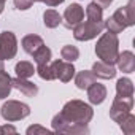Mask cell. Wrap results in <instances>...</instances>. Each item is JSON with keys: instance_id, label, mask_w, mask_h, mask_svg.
Returning a JSON list of instances; mask_svg holds the SVG:
<instances>
[{"instance_id": "6da1fadb", "label": "cell", "mask_w": 135, "mask_h": 135, "mask_svg": "<svg viewBox=\"0 0 135 135\" xmlns=\"http://www.w3.org/2000/svg\"><path fill=\"white\" fill-rule=\"evenodd\" d=\"M94 118V110L83 100L67 102L59 114L52 118V130L59 133H72L81 135L89 133L88 124Z\"/></svg>"}, {"instance_id": "7a4b0ae2", "label": "cell", "mask_w": 135, "mask_h": 135, "mask_svg": "<svg viewBox=\"0 0 135 135\" xmlns=\"http://www.w3.org/2000/svg\"><path fill=\"white\" fill-rule=\"evenodd\" d=\"M105 22V27L111 33H119L126 27H130L135 24V0H129L126 7L118 8Z\"/></svg>"}, {"instance_id": "3957f363", "label": "cell", "mask_w": 135, "mask_h": 135, "mask_svg": "<svg viewBox=\"0 0 135 135\" xmlns=\"http://www.w3.org/2000/svg\"><path fill=\"white\" fill-rule=\"evenodd\" d=\"M95 54L105 64H110V65L116 64V59L119 54V40L116 33H111V32L103 33L95 45Z\"/></svg>"}, {"instance_id": "277c9868", "label": "cell", "mask_w": 135, "mask_h": 135, "mask_svg": "<svg viewBox=\"0 0 135 135\" xmlns=\"http://www.w3.org/2000/svg\"><path fill=\"white\" fill-rule=\"evenodd\" d=\"M0 113H2L5 121L15 122V121H21V119L27 118L30 114V107L27 103L18 102V100H8V102L3 103Z\"/></svg>"}, {"instance_id": "5b68a950", "label": "cell", "mask_w": 135, "mask_h": 135, "mask_svg": "<svg viewBox=\"0 0 135 135\" xmlns=\"http://www.w3.org/2000/svg\"><path fill=\"white\" fill-rule=\"evenodd\" d=\"M105 29V22L100 21V22H94V21H81L78 26L73 27V37L78 40V41H88V40H92L95 38L99 33H102V30Z\"/></svg>"}, {"instance_id": "8992f818", "label": "cell", "mask_w": 135, "mask_h": 135, "mask_svg": "<svg viewBox=\"0 0 135 135\" xmlns=\"http://www.w3.org/2000/svg\"><path fill=\"white\" fill-rule=\"evenodd\" d=\"M18 52V40L16 35L10 30H3L0 33V59L10 60Z\"/></svg>"}, {"instance_id": "52a82bcc", "label": "cell", "mask_w": 135, "mask_h": 135, "mask_svg": "<svg viewBox=\"0 0 135 135\" xmlns=\"http://www.w3.org/2000/svg\"><path fill=\"white\" fill-rule=\"evenodd\" d=\"M49 65L52 69V73H54L56 80H60L62 83H69L75 75L73 62H67L64 59H56V60L49 62Z\"/></svg>"}, {"instance_id": "ba28073f", "label": "cell", "mask_w": 135, "mask_h": 135, "mask_svg": "<svg viewBox=\"0 0 135 135\" xmlns=\"http://www.w3.org/2000/svg\"><path fill=\"white\" fill-rule=\"evenodd\" d=\"M133 108V97H114L113 105L110 108V118L118 122L122 116H126L127 113H130V110Z\"/></svg>"}, {"instance_id": "9c48e42d", "label": "cell", "mask_w": 135, "mask_h": 135, "mask_svg": "<svg viewBox=\"0 0 135 135\" xmlns=\"http://www.w3.org/2000/svg\"><path fill=\"white\" fill-rule=\"evenodd\" d=\"M84 18V10L81 5L78 3H72L65 8L64 11V16H62V24L67 27V29H73L75 26H78Z\"/></svg>"}, {"instance_id": "30bf717a", "label": "cell", "mask_w": 135, "mask_h": 135, "mask_svg": "<svg viewBox=\"0 0 135 135\" xmlns=\"http://www.w3.org/2000/svg\"><path fill=\"white\" fill-rule=\"evenodd\" d=\"M11 84L15 89H18L26 97H35L38 94V86L32 81H27V78H18L16 76L15 80H11Z\"/></svg>"}, {"instance_id": "8fae6325", "label": "cell", "mask_w": 135, "mask_h": 135, "mask_svg": "<svg viewBox=\"0 0 135 135\" xmlns=\"http://www.w3.org/2000/svg\"><path fill=\"white\" fill-rule=\"evenodd\" d=\"M118 69L124 73H132L135 70V56L132 51H122L121 54H118L116 59Z\"/></svg>"}, {"instance_id": "7c38bea8", "label": "cell", "mask_w": 135, "mask_h": 135, "mask_svg": "<svg viewBox=\"0 0 135 135\" xmlns=\"http://www.w3.org/2000/svg\"><path fill=\"white\" fill-rule=\"evenodd\" d=\"M86 91H88V99L92 105H100L107 99V88L100 83H92Z\"/></svg>"}, {"instance_id": "4fadbf2b", "label": "cell", "mask_w": 135, "mask_h": 135, "mask_svg": "<svg viewBox=\"0 0 135 135\" xmlns=\"http://www.w3.org/2000/svg\"><path fill=\"white\" fill-rule=\"evenodd\" d=\"M92 73L95 75V78H102V80H111L116 76V69L110 64L105 62H95L92 65Z\"/></svg>"}, {"instance_id": "5bb4252c", "label": "cell", "mask_w": 135, "mask_h": 135, "mask_svg": "<svg viewBox=\"0 0 135 135\" xmlns=\"http://www.w3.org/2000/svg\"><path fill=\"white\" fill-rule=\"evenodd\" d=\"M45 43H43V38L41 37H38V35H35V33H32V35H26L24 38H22V49L27 52V54H33L40 46H43Z\"/></svg>"}, {"instance_id": "9a60e30c", "label": "cell", "mask_w": 135, "mask_h": 135, "mask_svg": "<svg viewBox=\"0 0 135 135\" xmlns=\"http://www.w3.org/2000/svg\"><path fill=\"white\" fill-rule=\"evenodd\" d=\"M92 83H95V75L92 73V70H91V72H89V70H83V72H80V73L76 75V78H75V84H76V88L81 89V91H86Z\"/></svg>"}, {"instance_id": "2e32d148", "label": "cell", "mask_w": 135, "mask_h": 135, "mask_svg": "<svg viewBox=\"0 0 135 135\" xmlns=\"http://www.w3.org/2000/svg\"><path fill=\"white\" fill-rule=\"evenodd\" d=\"M118 97H133V83L129 78H119L116 83Z\"/></svg>"}, {"instance_id": "e0dca14e", "label": "cell", "mask_w": 135, "mask_h": 135, "mask_svg": "<svg viewBox=\"0 0 135 135\" xmlns=\"http://www.w3.org/2000/svg\"><path fill=\"white\" fill-rule=\"evenodd\" d=\"M15 72H16V76H18V78H30V76H33L35 69H33V65H32L30 62L21 60V62L16 64Z\"/></svg>"}, {"instance_id": "ac0fdd59", "label": "cell", "mask_w": 135, "mask_h": 135, "mask_svg": "<svg viewBox=\"0 0 135 135\" xmlns=\"http://www.w3.org/2000/svg\"><path fill=\"white\" fill-rule=\"evenodd\" d=\"M121 130L126 133V135H133L135 133V116L132 113H127L126 116H122L119 121H118Z\"/></svg>"}, {"instance_id": "d6986e66", "label": "cell", "mask_w": 135, "mask_h": 135, "mask_svg": "<svg viewBox=\"0 0 135 135\" xmlns=\"http://www.w3.org/2000/svg\"><path fill=\"white\" fill-rule=\"evenodd\" d=\"M11 89H13L11 76L5 70H0V99H7L10 95Z\"/></svg>"}, {"instance_id": "ffe728a7", "label": "cell", "mask_w": 135, "mask_h": 135, "mask_svg": "<svg viewBox=\"0 0 135 135\" xmlns=\"http://www.w3.org/2000/svg\"><path fill=\"white\" fill-rule=\"evenodd\" d=\"M86 16H88L89 21L100 22V21H103V8L100 5H97L95 2H91L86 7Z\"/></svg>"}, {"instance_id": "44dd1931", "label": "cell", "mask_w": 135, "mask_h": 135, "mask_svg": "<svg viewBox=\"0 0 135 135\" xmlns=\"http://www.w3.org/2000/svg\"><path fill=\"white\" fill-rule=\"evenodd\" d=\"M43 22L48 29H56L62 22V16L56 10H46L43 13Z\"/></svg>"}, {"instance_id": "7402d4cb", "label": "cell", "mask_w": 135, "mask_h": 135, "mask_svg": "<svg viewBox=\"0 0 135 135\" xmlns=\"http://www.w3.org/2000/svg\"><path fill=\"white\" fill-rule=\"evenodd\" d=\"M33 60L37 62V65H40V64H48V62H51V56H52V52H51V49L48 48V46H40L33 54Z\"/></svg>"}, {"instance_id": "603a6c76", "label": "cell", "mask_w": 135, "mask_h": 135, "mask_svg": "<svg viewBox=\"0 0 135 135\" xmlns=\"http://www.w3.org/2000/svg\"><path fill=\"white\" fill-rule=\"evenodd\" d=\"M60 56H62V59L67 60V62H75V60L80 57V51H78V48L73 46V45H65V46L60 49Z\"/></svg>"}, {"instance_id": "cb8c5ba5", "label": "cell", "mask_w": 135, "mask_h": 135, "mask_svg": "<svg viewBox=\"0 0 135 135\" xmlns=\"http://www.w3.org/2000/svg\"><path fill=\"white\" fill-rule=\"evenodd\" d=\"M35 72L38 73V76H40L41 80H46V81L56 80V76H54V73H52V69H51L49 62H48V64H40V65L37 67Z\"/></svg>"}, {"instance_id": "d4e9b609", "label": "cell", "mask_w": 135, "mask_h": 135, "mask_svg": "<svg viewBox=\"0 0 135 135\" xmlns=\"http://www.w3.org/2000/svg\"><path fill=\"white\" fill-rule=\"evenodd\" d=\"M33 5V0H15V7L19 11H26Z\"/></svg>"}, {"instance_id": "484cf974", "label": "cell", "mask_w": 135, "mask_h": 135, "mask_svg": "<svg viewBox=\"0 0 135 135\" xmlns=\"http://www.w3.org/2000/svg\"><path fill=\"white\" fill-rule=\"evenodd\" d=\"M51 132L52 130H49L46 127H41V126H30L27 129V133L29 135H32V133H51Z\"/></svg>"}, {"instance_id": "4316f807", "label": "cell", "mask_w": 135, "mask_h": 135, "mask_svg": "<svg viewBox=\"0 0 135 135\" xmlns=\"http://www.w3.org/2000/svg\"><path fill=\"white\" fill-rule=\"evenodd\" d=\"M40 2H43V3L48 5V7H57V5L64 3V0H40Z\"/></svg>"}, {"instance_id": "83f0119b", "label": "cell", "mask_w": 135, "mask_h": 135, "mask_svg": "<svg viewBox=\"0 0 135 135\" xmlns=\"http://www.w3.org/2000/svg\"><path fill=\"white\" fill-rule=\"evenodd\" d=\"M94 2H95L97 5H100L102 8H108V7L113 3V0H94Z\"/></svg>"}, {"instance_id": "f1b7e54d", "label": "cell", "mask_w": 135, "mask_h": 135, "mask_svg": "<svg viewBox=\"0 0 135 135\" xmlns=\"http://www.w3.org/2000/svg\"><path fill=\"white\" fill-rule=\"evenodd\" d=\"M2 133H16V129L13 127V126H3L2 127Z\"/></svg>"}, {"instance_id": "f546056e", "label": "cell", "mask_w": 135, "mask_h": 135, "mask_svg": "<svg viewBox=\"0 0 135 135\" xmlns=\"http://www.w3.org/2000/svg\"><path fill=\"white\" fill-rule=\"evenodd\" d=\"M0 70H5V64H3L2 59H0Z\"/></svg>"}, {"instance_id": "4dcf8cb0", "label": "cell", "mask_w": 135, "mask_h": 135, "mask_svg": "<svg viewBox=\"0 0 135 135\" xmlns=\"http://www.w3.org/2000/svg\"><path fill=\"white\" fill-rule=\"evenodd\" d=\"M3 8H5V2H0V13L3 11Z\"/></svg>"}, {"instance_id": "1f68e13d", "label": "cell", "mask_w": 135, "mask_h": 135, "mask_svg": "<svg viewBox=\"0 0 135 135\" xmlns=\"http://www.w3.org/2000/svg\"><path fill=\"white\" fill-rule=\"evenodd\" d=\"M0 135H2V127H0Z\"/></svg>"}, {"instance_id": "d6a6232c", "label": "cell", "mask_w": 135, "mask_h": 135, "mask_svg": "<svg viewBox=\"0 0 135 135\" xmlns=\"http://www.w3.org/2000/svg\"><path fill=\"white\" fill-rule=\"evenodd\" d=\"M33 2H40V0H33Z\"/></svg>"}, {"instance_id": "836d02e7", "label": "cell", "mask_w": 135, "mask_h": 135, "mask_svg": "<svg viewBox=\"0 0 135 135\" xmlns=\"http://www.w3.org/2000/svg\"><path fill=\"white\" fill-rule=\"evenodd\" d=\"M0 2H5V0H0Z\"/></svg>"}]
</instances>
